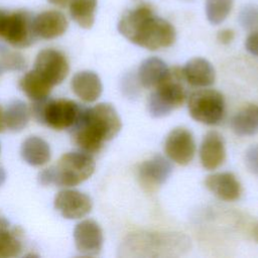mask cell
<instances>
[{"label": "cell", "instance_id": "34", "mask_svg": "<svg viewBox=\"0 0 258 258\" xmlns=\"http://www.w3.org/2000/svg\"><path fill=\"white\" fill-rule=\"evenodd\" d=\"M5 180H6V171L4 167L0 164V187L3 185Z\"/></svg>", "mask_w": 258, "mask_h": 258}, {"label": "cell", "instance_id": "5", "mask_svg": "<svg viewBox=\"0 0 258 258\" xmlns=\"http://www.w3.org/2000/svg\"><path fill=\"white\" fill-rule=\"evenodd\" d=\"M183 80L179 68L169 70L167 77L154 88L148 99V112L152 117L167 116L183 104L186 97L182 86Z\"/></svg>", "mask_w": 258, "mask_h": 258}, {"label": "cell", "instance_id": "27", "mask_svg": "<svg viewBox=\"0 0 258 258\" xmlns=\"http://www.w3.org/2000/svg\"><path fill=\"white\" fill-rule=\"evenodd\" d=\"M26 61L23 55L0 43V75L9 71H22Z\"/></svg>", "mask_w": 258, "mask_h": 258}, {"label": "cell", "instance_id": "32", "mask_svg": "<svg viewBox=\"0 0 258 258\" xmlns=\"http://www.w3.org/2000/svg\"><path fill=\"white\" fill-rule=\"evenodd\" d=\"M50 4L58 6V7H66L67 5H69L71 0H47Z\"/></svg>", "mask_w": 258, "mask_h": 258}, {"label": "cell", "instance_id": "12", "mask_svg": "<svg viewBox=\"0 0 258 258\" xmlns=\"http://www.w3.org/2000/svg\"><path fill=\"white\" fill-rule=\"evenodd\" d=\"M74 240L77 250L85 256L98 255L103 246V232L94 220H84L77 224L74 230Z\"/></svg>", "mask_w": 258, "mask_h": 258}, {"label": "cell", "instance_id": "16", "mask_svg": "<svg viewBox=\"0 0 258 258\" xmlns=\"http://www.w3.org/2000/svg\"><path fill=\"white\" fill-rule=\"evenodd\" d=\"M207 188L220 200L232 202L241 196V184L231 172H219L210 174L205 180Z\"/></svg>", "mask_w": 258, "mask_h": 258}, {"label": "cell", "instance_id": "20", "mask_svg": "<svg viewBox=\"0 0 258 258\" xmlns=\"http://www.w3.org/2000/svg\"><path fill=\"white\" fill-rule=\"evenodd\" d=\"M20 155L31 166H41L50 159L49 144L37 136L27 137L21 144Z\"/></svg>", "mask_w": 258, "mask_h": 258}, {"label": "cell", "instance_id": "15", "mask_svg": "<svg viewBox=\"0 0 258 258\" xmlns=\"http://www.w3.org/2000/svg\"><path fill=\"white\" fill-rule=\"evenodd\" d=\"M225 158L226 148L222 135L216 131L208 132L200 147L202 165L208 170H214L223 164Z\"/></svg>", "mask_w": 258, "mask_h": 258}, {"label": "cell", "instance_id": "10", "mask_svg": "<svg viewBox=\"0 0 258 258\" xmlns=\"http://www.w3.org/2000/svg\"><path fill=\"white\" fill-rule=\"evenodd\" d=\"M164 151L168 158L175 163L188 164L196 153V142L191 132L183 127L172 129L166 136Z\"/></svg>", "mask_w": 258, "mask_h": 258}, {"label": "cell", "instance_id": "22", "mask_svg": "<svg viewBox=\"0 0 258 258\" xmlns=\"http://www.w3.org/2000/svg\"><path fill=\"white\" fill-rule=\"evenodd\" d=\"M231 127L238 136H252L258 133V105L250 104L237 112L231 120Z\"/></svg>", "mask_w": 258, "mask_h": 258}, {"label": "cell", "instance_id": "7", "mask_svg": "<svg viewBox=\"0 0 258 258\" xmlns=\"http://www.w3.org/2000/svg\"><path fill=\"white\" fill-rule=\"evenodd\" d=\"M0 37L14 47L31 45L37 39L33 30L32 14L26 10H4L0 20Z\"/></svg>", "mask_w": 258, "mask_h": 258}, {"label": "cell", "instance_id": "14", "mask_svg": "<svg viewBox=\"0 0 258 258\" xmlns=\"http://www.w3.org/2000/svg\"><path fill=\"white\" fill-rule=\"evenodd\" d=\"M68 26L66 16L56 10L43 11L33 16V30L37 38H56L67 31Z\"/></svg>", "mask_w": 258, "mask_h": 258}, {"label": "cell", "instance_id": "1", "mask_svg": "<svg viewBox=\"0 0 258 258\" xmlns=\"http://www.w3.org/2000/svg\"><path fill=\"white\" fill-rule=\"evenodd\" d=\"M117 28L126 39L149 50L168 47L176 37L173 25L155 15L152 7L147 4L126 11Z\"/></svg>", "mask_w": 258, "mask_h": 258}, {"label": "cell", "instance_id": "4", "mask_svg": "<svg viewBox=\"0 0 258 258\" xmlns=\"http://www.w3.org/2000/svg\"><path fill=\"white\" fill-rule=\"evenodd\" d=\"M84 107L68 99H43L36 101L31 112L37 122L54 130H72L78 123Z\"/></svg>", "mask_w": 258, "mask_h": 258}, {"label": "cell", "instance_id": "30", "mask_svg": "<svg viewBox=\"0 0 258 258\" xmlns=\"http://www.w3.org/2000/svg\"><path fill=\"white\" fill-rule=\"evenodd\" d=\"M245 47L252 55L258 57V30L248 35L245 41Z\"/></svg>", "mask_w": 258, "mask_h": 258}, {"label": "cell", "instance_id": "11", "mask_svg": "<svg viewBox=\"0 0 258 258\" xmlns=\"http://www.w3.org/2000/svg\"><path fill=\"white\" fill-rule=\"evenodd\" d=\"M54 208L69 220H77L87 216L93 207L91 198L77 189L60 190L54 198Z\"/></svg>", "mask_w": 258, "mask_h": 258}, {"label": "cell", "instance_id": "3", "mask_svg": "<svg viewBox=\"0 0 258 258\" xmlns=\"http://www.w3.org/2000/svg\"><path fill=\"white\" fill-rule=\"evenodd\" d=\"M190 239L178 232H135L119 248V256L134 258L178 257L189 251Z\"/></svg>", "mask_w": 258, "mask_h": 258}, {"label": "cell", "instance_id": "28", "mask_svg": "<svg viewBox=\"0 0 258 258\" xmlns=\"http://www.w3.org/2000/svg\"><path fill=\"white\" fill-rule=\"evenodd\" d=\"M239 22L245 29H252L258 25V8L246 5L240 12Z\"/></svg>", "mask_w": 258, "mask_h": 258}, {"label": "cell", "instance_id": "35", "mask_svg": "<svg viewBox=\"0 0 258 258\" xmlns=\"http://www.w3.org/2000/svg\"><path fill=\"white\" fill-rule=\"evenodd\" d=\"M0 150H1V146H0Z\"/></svg>", "mask_w": 258, "mask_h": 258}, {"label": "cell", "instance_id": "21", "mask_svg": "<svg viewBox=\"0 0 258 258\" xmlns=\"http://www.w3.org/2000/svg\"><path fill=\"white\" fill-rule=\"evenodd\" d=\"M21 230L11 228L8 221L0 217V258L19 256L22 251Z\"/></svg>", "mask_w": 258, "mask_h": 258}, {"label": "cell", "instance_id": "24", "mask_svg": "<svg viewBox=\"0 0 258 258\" xmlns=\"http://www.w3.org/2000/svg\"><path fill=\"white\" fill-rule=\"evenodd\" d=\"M29 118L30 110L21 100L11 101L4 111L5 126L12 132H20L23 130L28 124Z\"/></svg>", "mask_w": 258, "mask_h": 258}, {"label": "cell", "instance_id": "25", "mask_svg": "<svg viewBox=\"0 0 258 258\" xmlns=\"http://www.w3.org/2000/svg\"><path fill=\"white\" fill-rule=\"evenodd\" d=\"M97 2V0H71L69 10L72 19L82 28H91L95 22Z\"/></svg>", "mask_w": 258, "mask_h": 258}, {"label": "cell", "instance_id": "19", "mask_svg": "<svg viewBox=\"0 0 258 258\" xmlns=\"http://www.w3.org/2000/svg\"><path fill=\"white\" fill-rule=\"evenodd\" d=\"M169 69L159 57L151 56L144 59L139 66L137 77L139 83L147 89L155 88L168 75Z\"/></svg>", "mask_w": 258, "mask_h": 258}, {"label": "cell", "instance_id": "18", "mask_svg": "<svg viewBox=\"0 0 258 258\" xmlns=\"http://www.w3.org/2000/svg\"><path fill=\"white\" fill-rule=\"evenodd\" d=\"M181 71L184 81L194 87L211 86L216 79L214 67L208 59L203 57L189 59Z\"/></svg>", "mask_w": 258, "mask_h": 258}, {"label": "cell", "instance_id": "29", "mask_svg": "<svg viewBox=\"0 0 258 258\" xmlns=\"http://www.w3.org/2000/svg\"><path fill=\"white\" fill-rule=\"evenodd\" d=\"M245 163L249 171L258 175V143L251 145L245 153Z\"/></svg>", "mask_w": 258, "mask_h": 258}, {"label": "cell", "instance_id": "9", "mask_svg": "<svg viewBox=\"0 0 258 258\" xmlns=\"http://www.w3.org/2000/svg\"><path fill=\"white\" fill-rule=\"evenodd\" d=\"M33 70L53 87L60 84L67 78L70 66L61 51L45 48L37 53Z\"/></svg>", "mask_w": 258, "mask_h": 258}, {"label": "cell", "instance_id": "8", "mask_svg": "<svg viewBox=\"0 0 258 258\" xmlns=\"http://www.w3.org/2000/svg\"><path fill=\"white\" fill-rule=\"evenodd\" d=\"M187 108L189 115L196 121L206 125H216L224 117L225 100L216 90L202 89L189 95Z\"/></svg>", "mask_w": 258, "mask_h": 258}, {"label": "cell", "instance_id": "6", "mask_svg": "<svg viewBox=\"0 0 258 258\" xmlns=\"http://www.w3.org/2000/svg\"><path fill=\"white\" fill-rule=\"evenodd\" d=\"M96 163L90 153L74 151L64 153L52 166L53 184L71 187L87 180L95 171Z\"/></svg>", "mask_w": 258, "mask_h": 258}, {"label": "cell", "instance_id": "23", "mask_svg": "<svg viewBox=\"0 0 258 258\" xmlns=\"http://www.w3.org/2000/svg\"><path fill=\"white\" fill-rule=\"evenodd\" d=\"M21 91L33 102L48 98L52 86L45 81L35 70L29 71L19 81Z\"/></svg>", "mask_w": 258, "mask_h": 258}, {"label": "cell", "instance_id": "13", "mask_svg": "<svg viewBox=\"0 0 258 258\" xmlns=\"http://www.w3.org/2000/svg\"><path fill=\"white\" fill-rule=\"evenodd\" d=\"M172 171L171 163L161 155H155L144 161L138 168V177L141 184L152 189L163 184Z\"/></svg>", "mask_w": 258, "mask_h": 258}, {"label": "cell", "instance_id": "2", "mask_svg": "<svg viewBox=\"0 0 258 258\" xmlns=\"http://www.w3.org/2000/svg\"><path fill=\"white\" fill-rule=\"evenodd\" d=\"M121 128L122 122L116 109L111 104L101 103L92 108L84 107L78 123L71 131L76 145L82 151L97 153Z\"/></svg>", "mask_w": 258, "mask_h": 258}, {"label": "cell", "instance_id": "26", "mask_svg": "<svg viewBox=\"0 0 258 258\" xmlns=\"http://www.w3.org/2000/svg\"><path fill=\"white\" fill-rule=\"evenodd\" d=\"M234 0H206L205 10L209 22L213 25L221 24L230 14Z\"/></svg>", "mask_w": 258, "mask_h": 258}, {"label": "cell", "instance_id": "17", "mask_svg": "<svg viewBox=\"0 0 258 258\" xmlns=\"http://www.w3.org/2000/svg\"><path fill=\"white\" fill-rule=\"evenodd\" d=\"M71 86L75 95L87 103H93L98 100L103 91L99 76L92 71L77 73L72 79Z\"/></svg>", "mask_w": 258, "mask_h": 258}, {"label": "cell", "instance_id": "31", "mask_svg": "<svg viewBox=\"0 0 258 258\" xmlns=\"http://www.w3.org/2000/svg\"><path fill=\"white\" fill-rule=\"evenodd\" d=\"M234 37H235L234 30L229 29V28L222 29L217 34V39L219 40V42H221L223 44H228V43L232 42Z\"/></svg>", "mask_w": 258, "mask_h": 258}, {"label": "cell", "instance_id": "33", "mask_svg": "<svg viewBox=\"0 0 258 258\" xmlns=\"http://www.w3.org/2000/svg\"><path fill=\"white\" fill-rule=\"evenodd\" d=\"M6 129L5 120H4V111L0 106V132H3Z\"/></svg>", "mask_w": 258, "mask_h": 258}]
</instances>
